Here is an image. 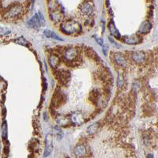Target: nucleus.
I'll return each instance as SVG.
<instances>
[{
  "mask_svg": "<svg viewBox=\"0 0 158 158\" xmlns=\"http://www.w3.org/2000/svg\"><path fill=\"white\" fill-rule=\"evenodd\" d=\"M61 30L63 32L67 35L76 34L81 31V25L75 21L68 20L62 23Z\"/></svg>",
  "mask_w": 158,
  "mask_h": 158,
  "instance_id": "f257e3e1",
  "label": "nucleus"
},
{
  "mask_svg": "<svg viewBox=\"0 0 158 158\" xmlns=\"http://www.w3.org/2000/svg\"><path fill=\"white\" fill-rule=\"evenodd\" d=\"M44 23H45V21L44 19L43 16L41 15V13H37L28 21L27 25L30 28L38 29V28L43 26Z\"/></svg>",
  "mask_w": 158,
  "mask_h": 158,
  "instance_id": "f03ea898",
  "label": "nucleus"
},
{
  "mask_svg": "<svg viewBox=\"0 0 158 158\" xmlns=\"http://www.w3.org/2000/svg\"><path fill=\"white\" fill-rule=\"evenodd\" d=\"M23 10L22 7L20 4H16L10 7L6 12V17L10 19H14V18H18L21 14Z\"/></svg>",
  "mask_w": 158,
  "mask_h": 158,
  "instance_id": "7ed1b4c3",
  "label": "nucleus"
},
{
  "mask_svg": "<svg viewBox=\"0 0 158 158\" xmlns=\"http://www.w3.org/2000/svg\"><path fill=\"white\" fill-rule=\"evenodd\" d=\"M70 121L75 125H81L84 123L83 115L80 111H75L70 115Z\"/></svg>",
  "mask_w": 158,
  "mask_h": 158,
  "instance_id": "20e7f679",
  "label": "nucleus"
},
{
  "mask_svg": "<svg viewBox=\"0 0 158 158\" xmlns=\"http://www.w3.org/2000/svg\"><path fill=\"white\" fill-rule=\"evenodd\" d=\"M52 151V136L48 134L46 137V148L44 150V157H48Z\"/></svg>",
  "mask_w": 158,
  "mask_h": 158,
  "instance_id": "39448f33",
  "label": "nucleus"
},
{
  "mask_svg": "<svg viewBox=\"0 0 158 158\" xmlns=\"http://www.w3.org/2000/svg\"><path fill=\"white\" fill-rule=\"evenodd\" d=\"M140 37L137 35H131V36H125L123 39V42L127 44H137L140 42Z\"/></svg>",
  "mask_w": 158,
  "mask_h": 158,
  "instance_id": "423d86ee",
  "label": "nucleus"
},
{
  "mask_svg": "<svg viewBox=\"0 0 158 158\" xmlns=\"http://www.w3.org/2000/svg\"><path fill=\"white\" fill-rule=\"evenodd\" d=\"M81 10L86 15H91L93 12V7L90 2H86L81 5Z\"/></svg>",
  "mask_w": 158,
  "mask_h": 158,
  "instance_id": "0eeeda50",
  "label": "nucleus"
},
{
  "mask_svg": "<svg viewBox=\"0 0 158 158\" xmlns=\"http://www.w3.org/2000/svg\"><path fill=\"white\" fill-rule=\"evenodd\" d=\"M132 59L137 63H142L145 59V55L142 52H136L132 55Z\"/></svg>",
  "mask_w": 158,
  "mask_h": 158,
  "instance_id": "6e6552de",
  "label": "nucleus"
},
{
  "mask_svg": "<svg viewBox=\"0 0 158 158\" xmlns=\"http://www.w3.org/2000/svg\"><path fill=\"white\" fill-rule=\"evenodd\" d=\"M152 29V25L151 23L148 21H145L144 22L142 23L140 26V29H139V32L143 34H146L148 33Z\"/></svg>",
  "mask_w": 158,
  "mask_h": 158,
  "instance_id": "1a4fd4ad",
  "label": "nucleus"
},
{
  "mask_svg": "<svg viewBox=\"0 0 158 158\" xmlns=\"http://www.w3.org/2000/svg\"><path fill=\"white\" fill-rule=\"evenodd\" d=\"M75 154L77 157H84L86 154V149L83 145H78L75 148Z\"/></svg>",
  "mask_w": 158,
  "mask_h": 158,
  "instance_id": "9d476101",
  "label": "nucleus"
},
{
  "mask_svg": "<svg viewBox=\"0 0 158 158\" xmlns=\"http://www.w3.org/2000/svg\"><path fill=\"white\" fill-rule=\"evenodd\" d=\"M77 56V51L75 49V48H69V49L66 52L65 54V58L67 60H70V61H72L74 59L76 58Z\"/></svg>",
  "mask_w": 158,
  "mask_h": 158,
  "instance_id": "9b49d317",
  "label": "nucleus"
},
{
  "mask_svg": "<svg viewBox=\"0 0 158 158\" xmlns=\"http://www.w3.org/2000/svg\"><path fill=\"white\" fill-rule=\"evenodd\" d=\"M114 59L120 66H126V60L125 59L124 55L121 53H115L114 55Z\"/></svg>",
  "mask_w": 158,
  "mask_h": 158,
  "instance_id": "f8f14e48",
  "label": "nucleus"
},
{
  "mask_svg": "<svg viewBox=\"0 0 158 158\" xmlns=\"http://www.w3.org/2000/svg\"><path fill=\"white\" fill-rule=\"evenodd\" d=\"M109 30H110V32L111 33V35H112L114 37H115V38H117V39L121 38L120 32H119V30L116 29L115 24H114L113 21H111V22L109 23Z\"/></svg>",
  "mask_w": 158,
  "mask_h": 158,
  "instance_id": "ddd939ff",
  "label": "nucleus"
},
{
  "mask_svg": "<svg viewBox=\"0 0 158 158\" xmlns=\"http://www.w3.org/2000/svg\"><path fill=\"white\" fill-rule=\"evenodd\" d=\"M44 36L48 37V38H52L55 39V40H57V41H63L61 37H59L58 35H56V33H55L54 32L51 31V30H45V31L44 32Z\"/></svg>",
  "mask_w": 158,
  "mask_h": 158,
  "instance_id": "4468645a",
  "label": "nucleus"
},
{
  "mask_svg": "<svg viewBox=\"0 0 158 158\" xmlns=\"http://www.w3.org/2000/svg\"><path fill=\"white\" fill-rule=\"evenodd\" d=\"M49 63L52 67H53V68L57 67V66L59 65V57L56 56V55H52L50 56Z\"/></svg>",
  "mask_w": 158,
  "mask_h": 158,
  "instance_id": "2eb2a0df",
  "label": "nucleus"
},
{
  "mask_svg": "<svg viewBox=\"0 0 158 158\" xmlns=\"http://www.w3.org/2000/svg\"><path fill=\"white\" fill-rule=\"evenodd\" d=\"M99 129V123H93V124L90 125V126L88 127V132L89 134H95L97 133V131H98Z\"/></svg>",
  "mask_w": 158,
  "mask_h": 158,
  "instance_id": "dca6fc26",
  "label": "nucleus"
},
{
  "mask_svg": "<svg viewBox=\"0 0 158 158\" xmlns=\"http://www.w3.org/2000/svg\"><path fill=\"white\" fill-rule=\"evenodd\" d=\"M15 43H17L18 44H20L21 46H28L29 45V43H28V41L25 40L24 37L22 36H21V37H18L15 40Z\"/></svg>",
  "mask_w": 158,
  "mask_h": 158,
  "instance_id": "f3484780",
  "label": "nucleus"
},
{
  "mask_svg": "<svg viewBox=\"0 0 158 158\" xmlns=\"http://www.w3.org/2000/svg\"><path fill=\"white\" fill-rule=\"evenodd\" d=\"M124 84V78H123V75L121 72H119V75H118V79H117V86L119 87H122Z\"/></svg>",
  "mask_w": 158,
  "mask_h": 158,
  "instance_id": "a211bd4d",
  "label": "nucleus"
},
{
  "mask_svg": "<svg viewBox=\"0 0 158 158\" xmlns=\"http://www.w3.org/2000/svg\"><path fill=\"white\" fill-rule=\"evenodd\" d=\"M57 121L59 123V124L62 125V126H66V125L68 123V120L66 119V117L65 116H59L58 119H57Z\"/></svg>",
  "mask_w": 158,
  "mask_h": 158,
  "instance_id": "6ab92c4d",
  "label": "nucleus"
},
{
  "mask_svg": "<svg viewBox=\"0 0 158 158\" xmlns=\"http://www.w3.org/2000/svg\"><path fill=\"white\" fill-rule=\"evenodd\" d=\"M140 87H141V83L139 84V82H138V84H137L136 82L133 83V89H134V90H138V89H140Z\"/></svg>",
  "mask_w": 158,
  "mask_h": 158,
  "instance_id": "aec40b11",
  "label": "nucleus"
},
{
  "mask_svg": "<svg viewBox=\"0 0 158 158\" xmlns=\"http://www.w3.org/2000/svg\"><path fill=\"white\" fill-rule=\"evenodd\" d=\"M96 41H97V43L99 44L100 45H103V40H102V39H100V38H97V40H96Z\"/></svg>",
  "mask_w": 158,
  "mask_h": 158,
  "instance_id": "412c9836",
  "label": "nucleus"
}]
</instances>
